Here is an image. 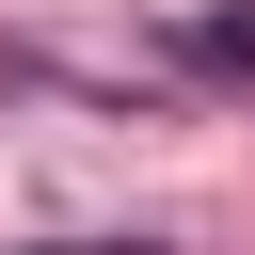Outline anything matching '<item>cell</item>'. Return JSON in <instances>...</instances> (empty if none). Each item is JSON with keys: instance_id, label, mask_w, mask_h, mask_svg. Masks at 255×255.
<instances>
[{"instance_id": "6da1fadb", "label": "cell", "mask_w": 255, "mask_h": 255, "mask_svg": "<svg viewBox=\"0 0 255 255\" xmlns=\"http://www.w3.org/2000/svg\"><path fill=\"white\" fill-rule=\"evenodd\" d=\"M191 48H207V64H255V16H207Z\"/></svg>"}, {"instance_id": "7a4b0ae2", "label": "cell", "mask_w": 255, "mask_h": 255, "mask_svg": "<svg viewBox=\"0 0 255 255\" xmlns=\"http://www.w3.org/2000/svg\"><path fill=\"white\" fill-rule=\"evenodd\" d=\"M64 255H128V239H64Z\"/></svg>"}]
</instances>
